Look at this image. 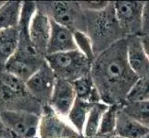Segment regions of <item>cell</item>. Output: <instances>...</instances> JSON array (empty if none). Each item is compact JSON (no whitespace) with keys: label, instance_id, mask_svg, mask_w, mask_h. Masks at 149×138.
<instances>
[{"label":"cell","instance_id":"6da1fadb","mask_svg":"<svg viewBox=\"0 0 149 138\" xmlns=\"http://www.w3.org/2000/svg\"><path fill=\"white\" fill-rule=\"evenodd\" d=\"M90 74L102 102L107 105L124 104L139 79L128 63L127 38L118 41L97 54Z\"/></svg>","mask_w":149,"mask_h":138},{"label":"cell","instance_id":"7a4b0ae2","mask_svg":"<svg viewBox=\"0 0 149 138\" xmlns=\"http://www.w3.org/2000/svg\"><path fill=\"white\" fill-rule=\"evenodd\" d=\"M85 16L86 33L92 40L95 56L118 41L126 38L117 21L113 2L102 11L85 12Z\"/></svg>","mask_w":149,"mask_h":138},{"label":"cell","instance_id":"3957f363","mask_svg":"<svg viewBox=\"0 0 149 138\" xmlns=\"http://www.w3.org/2000/svg\"><path fill=\"white\" fill-rule=\"evenodd\" d=\"M45 61L56 79L74 82L91 72L92 62L79 50L48 54L45 56Z\"/></svg>","mask_w":149,"mask_h":138},{"label":"cell","instance_id":"277c9868","mask_svg":"<svg viewBox=\"0 0 149 138\" xmlns=\"http://www.w3.org/2000/svg\"><path fill=\"white\" fill-rule=\"evenodd\" d=\"M36 7L52 21L72 32L81 30L86 32L85 12L80 7L79 2H36Z\"/></svg>","mask_w":149,"mask_h":138},{"label":"cell","instance_id":"5b68a950","mask_svg":"<svg viewBox=\"0 0 149 138\" xmlns=\"http://www.w3.org/2000/svg\"><path fill=\"white\" fill-rule=\"evenodd\" d=\"M0 118L12 138H38L41 114L23 110L0 111Z\"/></svg>","mask_w":149,"mask_h":138},{"label":"cell","instance_id":"8992f818","mask_svg":"<svg viewBox=\"0 0 149 138\" xmlns=\"http://www.w3.org/2000/svg\"><path fill=\"white\" fill-rule=\"evenodd\" d=\"M145 2L117 1L113 2L115 16L124 36L142 35V16Z\"/></svg>","mask_w":149,"mask_h":138},{"label":"cell","instance_id":"52a82bcc","mask_svg":"<svg viewBox=\"0 0 149 138\" xmlns=\"http://www.w3.org/2000/svg\"><path fill=\"white\" fill-rule=\"evenodd\" d=\"M38 138H84L69 121L56 114L48 105L41 114Z\"/></svg>","mask_w":149,"mask_h":138},{"label":"cell","instance_id":"ba28073f","mask_svg":"<svg viewBox=\"0 0 149 138\" xmlns=\"http://www.w3.org/2000/svg\"><path fill=\"white\" fill-rule=\"evenodd\" d=\"M56 78L53 70L45 60L43 65L35 72L25 85L30 95L41 105H48L52 96Z\"/></svg>","mask_w":149,"mask_h":138},{"label":"cell","instance_id":"9c48e42d","mask_svg":"<svg viewBox=\"0 0 149 138\" xmlns=\"http://www.w3.org/2000/svg\"><path fill=\"white\" fill-rule=\"evenodd\" d=\"M29 34L34 49L42 57L45 58L51 35V19L37 7L29 25Z\"/></svg>","mask_w":149,"mask_h":138},{"label":"cell","instance_id":"30bf717a","mask_svg":"<svg viewBox=\"0 0 149 138\" xmlns=\"http://www.w3.org/2000/svg\"><path fill=\"white\" fill-rule=\"evenodd\" d=\"M76 99L73 83L63 79H56L48 106L56 114L67 119Z\"/></svg>","mask_w":149,"mask_h":138},{"label":"cell","instance_id":"8fae6325","mask_svg":"<svg viewBox=\"0 0 149 138\" xmlns=\"http://www.w3.org/2000/svg\"><path fill=\"white\" fill-rule=\"evenodd\" d=\"M127 59L130 67L138 78L149 76V58L139 35L127 37Z\"/></svg>","mask_w":149,"mask_h":138},{"label":"cell","instance_id":"7c38bea8","mask_svg":"<svg viewBox=\"0 0 149 138\" xmlns=\"http://www.w3.org/2000/svg\"><path fill=\"white\" fill-rule=\"evenodd\" d=\"M75 50H78V48L75 43L74 32L51 20V35L47 55Z\"/></svg>","mask_w":149,"mask_h":138},{"label":"cell","instance_id":"4fadbf2b","mask_svg":"<svg viewBox=\"0 0 149 138\" xmlns=\"http://www.w3.org/2000/svg\"><path fill=\"white\" fill-rule=\"evenodd\" d=\"M148 134L149 128L126 113L121 106L117 114L115 135L122 138H143Z\"/></svg>","mask_w":149,"mask_h":138},{"label":"cell","instance_id":"5bb4252c","mask_svg":"<svg viewBox=\"0 0 149 138\" xmlns=\"http://www.w3.org/2000/svg\"><path fill=\"white\" fill-rule=\"evenodd\" d=\"M45 60H30L13 55L7 63L5 69L7 72L16 76L26 83L32 76L40 68Z\"/></svg>","mask_w":149,"mask_h":138},{"label":"cell","instance_id":"9a60e30c","mask_svg":"<svg viewBox=\"0 0 149 138\" xmlns=\"http://www.w3.org/2000/svg\"><path fill=\"white\" fill-rule=\"evenodd\" d=\"M19 45V27L0 30V71L15 54Z\"/></svg>","mask_w":149,"mask_h":138},{"label":"cell","instance_id":"2e32d148","mask_svg":"<svg viewBox=\"0 0 149 138\" xmlns=\"http://www.w3.org/2000/svg\"><path fill=\"white\" fill-rule=\"evenodd\" d=\"M22 5L20 1H5L0 8V30L19 27Z\"/></svg>","mask_w":149,"mask_h":138},{"label":"cell","instance_id":"e0dca14e","mask_svg":"<svg viewBox=\"0 0 149 138\" xmlns=\"http://www.w3.org/2000/svg\"><path fill=\"white\" fill-rule=\"evenodd\" d=\"M72 83L74 86L76 98L78 100L94 104L101 101L99 93L97 91L91 74L75 80Z\"/></svg>","mask_w":149,"mask_h":138},{"label":"cell","instance_id":"ac0fdd59","mask_svg":"<svg viewBox=\"0 0 149 138\" xmlns=\"http://www.w3.org/2000/svg\"><path fill=\"white\" fill-rule=\"evenodd\" d=\"M109 105L100 101L94 104V106L92 107L83 132V135L84 138H95L98 135L103 115L109 108Z\"/></svg>","mask_w":149,"mask_h":138},{"label":"cell","instance_id":"d6986e66","mask_svg":"<svg viewBox=\"0 0 149 138\" xmlns=\"http://www.w3.org/2000/svg\"><path fill=\"white\" fill-rule=\"evenodd\" d=\"M93 106L94 103H90V102L76 99L72 109L70 110L68 115L67 120L81 135H83L87 117H88V114Z\"/></svg>","mask_w":149,"mask_h":138},{"label":"cell","instance_id":"ffe728a7","mask_svg":"<svg viewBox=\"0 0 149 138\" xmlns=\"http://www.w3.org/2000/svg\"><path fill=\"white\" fill-rule=\"evenodd\" d=\"M120 105H109L107 110L103 115L100 124L98 135L100 137H111L115 135L116 124H117V114Z\"/></svg>","mask_w":149,"mask_h":138},{"label":"cell","instance_id":"44dd1931","mask_svg":"<svg viewBox=\"0 0 149 138\" xmlns=\"http://www.w3.org/2000/svg\"><path fill=\"white\" fill-rule=\"evenodd\" d=\"M122 109L133 119L149 128V101L127 102Z\"/></svg>","mask_w":149,"mask_h":138},{"label":"cell","instance_id":"7402d4cb","mask_svg":"<svg viewBox=\"0 0 149 138\" xmlns=\"http://www.w3.org/2000/svg\"><path fill=\"white\" fill-rule=\"evenodd\" d=\"M136 101H149V76L137 80L128 95L125 103Z\"/></svg>","mask_w":149,"mask_h":138},{"label":"cell","instance_id":"603a6c76","mask_svg":"<svg viewBox=\"0 0 149 138\" xmlns=\"http://www.w3.org/2000/svg\"><path fill=\"white\" fill-rule=\"evenodd\" d=\"M73 32L77 48L93 63V61L95 58V54L94 51L93 43H92L89 35L84 32H81V30H75Z\"/></svg>","mask_w":149,"mask_h":138},{"label":"cell","instance_id":"cb8c5ba5","mask_svg":"<svg viewBox=\"0 0 149 138\" xmlns=\"http://www.w3.org/2000/svg\"><path fill=\"white\" fill-rule=\"evenodd\" d=\"M110 2L107 1H87L79 2L80 7L85 12H99L106 9L109 6Z\"/></svg>","mask_w":149,"mask_h":138},{"label":"cell","instance_id":"d4e9b609","mask_svg":"<svg viewBox=\"0 0 149 138\" xmlns=\"http://www.w3.org/2000/svg\"><path fill=\"white\" fill-rule=\"evenodd\" d=\"M149 34V2H145L142 16V35Z\"/></svg>","mask_w":149,"mask_h":138},{"label":"cell","instance_id":"484cf974","mask_svg":"<svg viewBox=\"0 0 149 138\" xmlns=\"http://www.w3.org/2000/svg\"><path fill=\"white\" fill-rule=\"evenodd\" d=\"M141 41H142L143 47L145 49V52L147 55V57L149 58V34L141 35Z\"/></svg>","mask_w":149,"mask_h":138},{"label":"cell","instance_id":"4316f807","mask_svg":"<svg viewBox=\"0 0 149 138\" xmlns=\"http://www.w3.org/2000/svg\"><path fill=\"white\" fill-rule=\"evenodd\" d=\"M8 136H9L8 133L6 130V128H5V126L1 121V118H0V138H8Z\"/></svg>","mask_w":149,"mask_h":138},{"label":"cell","instance_id":"83f0119b","mask_svg":"<svg viewBox=\"0 0 149 138\" xmlns=\"http://www.w3.org/2000/svg\"><path fill=\"white\" fill-rule=\"evenodd\" d=\"M4 3H5V1H2V2L0 1V8H1V7L3 6V5H4Z\"/></svg>","mask_w":149,"mask_h":138},{"label":"cell","instance_id":"f1b7e54d","mask_svg":"<svg viewBox=\"0 0 149 138\" xmlns=\"http://www.w3.org/2000/svg\"><path fill=\"white\" fill-rule=\"evenodd\" d=\"M111 138H122V137H120V136H117V135H114L113 137H111Z\"/></svg>","mask_w":149,"mask_h":138},{"label":"cell","instance_id":"f546056e","mask_svg":"<svg viewBox=\"0 0 149 138\" xmlns=\"http://www.w3.org/2000/svg\"><path fill=\"white\" fill-rule=\"evenodd\" d=\"M143 138H149V134H148V135H146L145 137H143Z\"/></svg>","mask_w":149,"mask_h":138}]
</instances>
